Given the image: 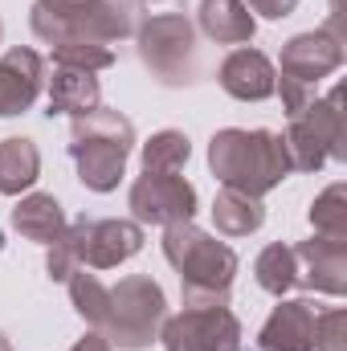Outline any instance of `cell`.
Segmentation results:
<instances>
[{"instance_id": "cell-17", "label": "cell", "mask_w": 347, "mask_h": 351, "mask_svg": "<svg viewBox=\"0 0 347 351\" xmlns=\"http://www.w3.org/2000/svg\"><path fill=\"white\" fill-rule=\"evenodd\" d=\"M12 229L21 233V237H29V241H37V245H49V241H58L62 233H66V213H62V204H58V196H49V192H29V196H21V204L12 208Z\"/></svg>"}, {"instance_id": "cell-19", "label": "cell", "mask_w": 347, "mask_h": 351, "mask_svg": "<svg viewBox=\"0 0 347 351\" xmlns=\"http://www.w3.org/2000/svg\"><path fill=\"white\" fill-rule=\"evenodd\" d=\"M41 176V152L33 139L12 135L0 143V196H21Z\"/></svg>"}, {"instance_id": "cell-8", "label": "cell", "mask_w": 347, "mask_h": 351, "mask_svg": "<svg viewBox=\"0 0 347 351\" xmlns=\"http://www.w3.org/2000/svg\"><path fill=\"white\" fill-rule=\"evenodd\" d=\"M164 351H246L241 323L229 306H184L160 327Z\"/></svg>"}, {"instance_id": "cell-20", "label": "cell", "mask_w": 347, "mask_h": 351, "mask_svg": "<svg viewBox=\"0 0 347 351\" xmlns=\"http://www.w3.org/2000/svg\"><path fill=\"white\" fill-rule=\"evenodd\" d=\"M213 225L225 237H250V233H258L261 225H265V208H261L258 196L221 188L217 200H213Z\"/></svg>"}, {"instance_id": "cell-29", "label": "cell", "mask_w": 347, "mask_h": 351, "mask_svg": "<svg viewBox=\"0 0 347 351\" xmlns=\"http://www.w3.org/2000/svg\"><path fill=\"white\" fill-rule=\"evenodd\" d=\"M246 8L265 16V21H282V16H290L298 8V0H246Z\"/></svg>"}, {"instance_id": "cell-23", "label": "cell", "mask_w": 347, "mask_h": 351, "mask_svg": "<svg viewBox=\"0 0 347 351\" xmlns=\"http://www.w3.org/2000/svg\"><path fill=\"white\" fill-rule=\"evenodd\" d=\"M66 286H70V302H74V311L86 319L94 331H102V327H106V311H110V290L98 282V274H90V269H74V274L66 278Z\"/></svg>"}, {"instance_id": "cell-3", "label": "cell", "mask_w": 347, "mask_h": 351, "mask_svg": "<svg viewBox=\"0 0 347 351\" xmlns=\"http://www.w3.org/2000/svg\"><path fill=\"white\" fill-rule=\"evenodd\" d=\"M135 147V127L127 114L110 106H94L70 127V156L78 164V180L90 192H115L127 172V156Z\"/></svg>"}, {"instance_id": "cell-16", "label": "cell", "mask_w": 347, "mask_h": 351, "mask_svg": "<svg viewBox=\"0 0 347 351\" xmlns=\"http://www.w3.org/2000/svg\"><path fill=\"white\" fill-rule=\"evenodd\" d=\"M196 21H200L204 37L217 45H250L258 33V21L246 8V0H200Z\"/></svg>"}, {"instance_id": "cell-24", "label": "cell", "mask_w": 347, "mask_h": 351, "mask_svg": "<svg viewBox=\"0 0 347 351\" xmlns=\"http://www.w3.org/2000/svg\"><path fill=\"white\" fill-rule=\"evenodd\" d=\"M311 229L315 237H327V241H347V188L344 184H331L315 196L311 204Z\"/></svg>"}, {"instance_id": "cell-32", "label": "cell", "mask_w": 347, "mask_h": 351, "mask_svg": "<svg viewBox=\"0 0 347 351\" xmlns=\"http://www.w3.org/2000/svg\"><path fill=\"white\" fill-rule=\"evenodd\" d=\"M0 41H4V25H0Z\"/></svg>"}, {"instance_id": "cell-11", "label": "cell", "mask_w": 347, "mask_h": 351, "mask_svg": "<svg viewBox=\"0 0 347 351\" xmlns=\"http://www.w3.org/2000/svg\"><path fill=\"white\" fill-rule=\"evenodd\" d=\"M45 86V62L29 45H12L0 53V119L25 114Z\"/></svg>"}, {"instance_id": "cell-9", "label": "cell", "mask_w": 347, "mask_h": 351, "mask_svg": "<svg viewBox=\"0 0 347 351\" xmlns=\"http://www.w3.org/2000/svg\"><path fill=\"white\" fill-rule=\"evenodd\" d=\"M347 37H344V16H331L323 29H311V33H298L282 45V78H294V82H323L331 78L347 58Z\"/></svg>"}, {"instance_id": "cell-14", "label": "cell", "mask_w": 347, "mask_h": 351, "mask_svg": "<svg viewBox=\"0 0 347 351\" xmlns=\"http://www.w3.org/2000/svg\"><path fill=\"white\" fill-rule=\"evenodd\" d=\"M221 90L237 102H265L274 86H278V70L274 62L261 53V49H250V45H237L225 62H221V74H217Z\"/></svg>"}, {"instance_id": "cell-22", "label": "cell", "mask_w": 347, "mask_h": 351, "mask_svg": "<svg viewBox=\"0 0 347 351\" xmlns=\"http://www.w3.org/2000/svg\"><path fill=\"white\" fill-rule=\"evenodd\" d=\"M254 278H258L261 290H265V294H274V298H282L286 290H294V286H298L294 245H282V241L265 245V250L258 254V262H254Z\"/></svg>"}, {"instance_id": "cell-30", "label": "cell", "mask_w": 347, "mask_h": 351, "mask_svg": "<svg viewBox=\"0 0 347 351\" xmlns=\"http://www.w3.org/2000/svg\"><path fill=\"white\" fill-rule=\"evenodd\" d=\"M70 351H110V343H106V335H102V331H90V335H82Z\"/></svg>"}, {"instance_id": "cell-27", "label": "cell", "mask_w": 347, "mask_h": 351, "mask_svg": "<svg viewBox=\"0 0 347 351\" xmlns=\"http://www.w3.org/2000/svg\"><path fill=\"white\" fill-rule=\"evenodd\" d=\"M315 351H347V311L331 306L315 319Z\"/></svg>"}, {"instance_id": "cell-26", "label": "cell", "mask_w": 347, "mask_h": 351, "mask_svg": "<svg viewBox=\"0 0 347 351\" xmlns=\"http://www.w3.org/2000/svg\"><path fill=\"white\" fill-rule=\"evenodd\" d=\"M53 66L98 74V70L115 66V49L110 45H98V41H86V37H70V41H58L53 45Z\"/></svg>"}, {"instance_id": "cell-5", "label": "cell", "mask_w": 347, "mask_h": 351, "mask_svg": "<svg viewBox=\"0 0 347 351\" xmlns=\"http://www.w3.org/2000/svg\"><path fill=\"white\" fill-rule=\"evenodd\" d=\"M290 172H319L327 160H347L344 143V90L335 86L327 98H311L302 114L290 119L282 135Z\"/></svg>"}, {"instance_id": "cell-25", "label": "cell", "mask_w": 347, "mask_h": 351, "mask_svg": "<svg viewBox=\"0 0 347 351\" xmlns=\"http://www.w3.org/2000/svg\"><path fill=\"white\" fill-rule=\"evenodd\" d=\"M139 156H143V172H180L192 156V143L184 131H156Z\"/></svg>"}, {"instance_id": "cell-10", "label": "cell", "mask_w": 347, "mask_h": 351, "mask_svg": "<svg viewBox=\"0 0 347 351\" xmlns=\"http://www.w3.org/2000/svg\"><path fill=\"white\" fill-rule=\"evenodd\" d=\"M196 188L176 172H143L131 184L127 208L135 213L139 225H180L196 217Z\"/></svg>"}, {"instance_id": "cell-21", "label": "cell", "mask_w": 347, "mask_h": 351, "mask_svg": "<svg viewBox=\"0 0 347 351\" xmlns=\"http://www.w3.org/2000/svg\"><path fill=\"white\" fill-rule=\"evenodd\" d=\"M86 4L90 0H37L29 25H33V33H37L45 45L70 41V37H74V25H78V16H82Z\"/></svg>"}, {"instance_id": "cell-18", "label": "cell", "mask_w": 347, "mask_h": 351, "mask_svg": "<svg viewBox=\"0 0 347 351\" xmlns=\"http://www.w3.org/2000/svg\"><path fill=\"white\" fill-rule=\"evenodd\" d=\"M94 106H102V90L98 78L86 70H66V66H53V78H49V114H90Z\"/></svg>"}, {"instance_id": "cell-12", "label": "cell", "mask_w": 347, "mask_h": 351, "mask_svg": "<svg viewBox=\"0 0 347 351\" xmlns=\"http://www.w3.org/2000/svg\"><path fill=\"white\" fill-rule=\"evenodd\" d=\"M319 306L311 298H278L258 331V351H315Z\"/></svg>"}, {"instance_id": "cell-6", "label": "cell", "mask_w": 347, "mask_h": 351, "mask_svg": "<svg viewBox=\"0 0 347 351\" xmlns=\"http://www.w3.org/2000/svg\"><path fill=\"white\" fill-rule=\"evenodd\" d=\"M139 62L164 86H192L196 82V29L184 12H160L135 29Z\"/></svg>"}, {"instance_id": "cell-7", "label": "cell", "mask_w": 347, "mask_h": 351, "mask_svg": "<svg viewBox=\"0 0 347 351\" xmlns=\"http://www.w3.org/2000/svg\"><path fill=\"white\" fill-rule=\"evenodd\" d=\"M66 241L78 258V269H115L143 250V225L123 217H78L74 225H66Z\"/></svg>"}, {"instance_id": "cell-1", "label": "cell", "mask_w": 347, "mask_h": 351, "mask_svg": "<svg viewBox=\"0 0 347 351\" xmlns=\"http://www.w3.org/2000/svg\"><path fill=\"white\" fill-rule=\"evenodd\" d=\"M164 258L180 274L184 306H229V290L237 278V254L213 233L180 221L164 229Z\"/></svg>"}, {"instance_id": "cell-31", "label": "cell", "mask_w": 347, "mask_h": 351, "mask_svg": "<svg viewBox=\"0 0 347 351\" xmlns=\"http://www.w3.org/2000/svg\"><path fill=\"white\" fill-rule=\"evenodd\" d=\"M0 351H12V343H8V339H4V335H0Z\"/></svg>"}, {"instance_id": "cell-13", "label": "cell", "mask_w": 347, "mask_h": 351, "mask_svg": "<svg viewBox=\"0 0 347 351\" xmlns=\"http://www.w3.org/2000/svg\"><path fill=\"white\" fill-rule=\"evenodd\" d=\"M294 262H298V286L315 294H331V298L347 294V241L311 237L294 245Z\"/></svg>"}, {"instance_id": "cell-28", "label": "cell", "mask_w": 347, "mask_h": 351, "mask_svg": "<svg viewBox=\"0 0 347 351\" xmlns=\"http://www.w3.org/2000/svg\"><path fill=\"white\" fill-rule=\"evenodd\" d=\"M274 94L282 98V110H286V119H294V114H302L307 106H311V98H315V86H307V82H294V78H282Z\"/></svg>"}, {"instance_id": "cell-4", "label": "cell", "mask_w": 347, "mask_h": 351, "mask_svg": "<svg viewBox=\"0 0 347 351\" xmlns=\"http://www.w3.org/2000/svg\"><path fill=\"white\" fill-rule=\"evenodd\" d=\"M168 319V298L164 286L152 282L147 274H127L110 290V311H106V343L123 351H143L160 339V327Z\"/></svg>"}, {"instance_id": "cell-15", "label": "cell", "mask_w": 347, "mask_h": 351, "mask_svg": "<svg viewBox=\"0 0 347 351\" xmlns=\"http://www.w3.org/2000/svg\"><path fill=\"white\" fill-rule=\"evenodd\" d=\"M139 29V0H90L74 25V37H86L98 45L135 37Z\"/></svg>"}, {"instance_id": "cell-2", "label": "cell", "mask_w": 347, "mask_h": 351, "mask_svg": "<svg viewBox=\"0 0 347 351\" xmlns=\"http://www.w3.org/2000/svg\"><path fill=\"white\" fill-rule=\"evenodd\" d=\"M208 168L225 188L261 200L265 192H274L290 176V160H286V147H282L278 131L225 127L208 139Z\"/></svg>"}]
</instances>
